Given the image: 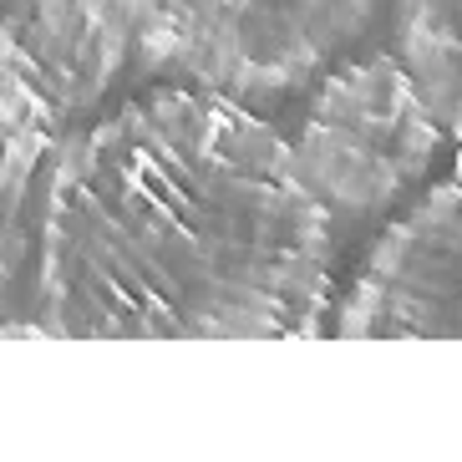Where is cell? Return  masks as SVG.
Here are the masks:
<instances>
[{"label":"cell","mask_w":462,"mask_h":462,"mask_svg":"<svg viewBox=\"0 0 462 462\" xmlns=\"http://www.w3.org/2000/svg\"><path fill=\"white\" fill-rule=\"evenodd\" d=\"M36 330L290 340L330 295V204L295 143L218 87H163L51 152Z\"/></svg>","instance_id":"obj_1"},{"label":"cell","mask_w":462,"mask_h":462,"mask_svg":"<svg viewBox=\"0 0 462 462\" xmlns=\"http://www.w3.org/2000/svg\"><path fill=\"white\" fill-rule=\"evenodd\" d=\"M137 56L234 97L295 92L366 31L376 0H123Z\"/></svg>","instance_id":"obj_2"},{"label":"cell","mask_w":462,"mask_h":462,"mask_svg":"<svg viewBox=\"0 0 462 462\" xmlns=\"http://www.w3.org/2000/svg\"><path fill=\"white\" fill-rule=\"evenodd\" d=\"M442 137L448 133L402 51H371L340 61L315 87L295 152L330 214L371 218L421 183Z\"/></svg>","instance_id":"obj_3"},{"label":"cell","mask_w":462,"mask_h":462,"mask_svg":"<svg viewBox=\"0 0 462 462\" xmlns=\"http://www.w3.org/2000/svg\"><path fill=\"white\" fill-rule=\"evenodd\" d=\"M137 56L123 0H0V87L56 137L102 107Z\"/></svg>","instance_id":"obj_4"},{"label":"cell","mask_w":462,"mask_h":462,"mask_svg":"<svg viewBox=\"0 0 462 462\" xmlns=\"http://www.w3.org/2000/svg\"><path fill=\"white\" fill-rule=\"evenodd\" d=\"M336 330L351 340H462V173L381 234Z\"/></svg>","instance_id":"obj_5"},{"label":"cell","mask_w":462,"mask_h":462,"mask_svg":"<svg viewBox=\"0 0 462 462\" xmlns=\"http://www.w3.org/2000/svg\"><path fill=\"white\" fill-rule=\"evenodd\" d=\"M56 152V137L0 87V310L11 300L31 249V208L36 178Z\"/></svg>","instance_id":"obj_6"},{"label":"cell","mask_w":462,"mask_h":462,"mask_svg":"<svg viewBox=\"0 0 462 462\" xmlns=\"http://www.w3.org/2000/svg\"><path fill=\"white\" fill-rule=\"evenodd\" d=\"M396 46L442 133L462 148V0H396Z\"/></svg>","instance_id":"obj_7"}]
</instances>
